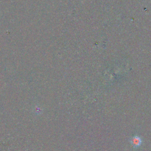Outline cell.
I'll return each mask as SVG.
<instances>
[{
    "mask_svg": "<svg viewBox=\"0 0 151 151\" xmlns=\"http://www.w3.org/2000/svg\"><path fill=\"white\" fill-rule=\"evenodd\" d=\"M142 139L138 135H135L130 139V143L134 148H139L142 144Z\"/></svg>",
    "mask_w": 151,
    "mask_h": 151,
    "instance_id": "obj_1",
    "label": "cell"
}]
</instances>
